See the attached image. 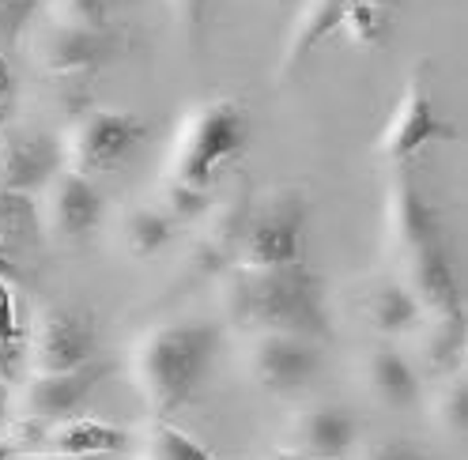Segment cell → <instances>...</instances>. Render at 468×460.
<instances>
[{"label":"cell","mask_w":468,"mask_h":460,"mask_svg":"<svg viewBox=\"0 0 468 460\" xmlns=\"http://www.w3.org/2000/svg\"><path fill=\"white\" fill-rule=\"evenodd\" d=\"M35 204H38L42 238H57V242H80L95 235L106 215V200L99 185L65 166L46 182V189L35 196Z\"/></svg>","instance_id":"obj_10"},{"label":"cell","mask_w":468,"mask_h":460,"mask_svg":"<svg viewBox=\"0 0 468 460\" xmlns=\"http://www.w3.org/2000/svg\"><path fill=\"white\" fill-rule=\"evenodd\" d=\"M344 12H347V0H299V16L291 23V35L280 57V76L299 72L317 46H325L333 35H340Z\"/></svg>","instance_id":"obj_19"},{"label":"cell","mask_w":468,"mask_h":460,"mask_svg":"<svg viewBox=\"0 0 468 460\" xmlns=\"http://www.w3.org/2000/svg\"><path fill=\"white\" fill-rule=\"evenodd\" d=\"M117 57V38L110 31H69V26H46L31 42V61L46 76H91Z\"/></svg>","instance_id":"obj_14"},{"label":"cell","mask_w":468,"mask_h":460,"mask_svg":"<svg viewBox=\"0 0 468 460\" xmlns=\"http://www.w3.org/2000/svg\"><path fill=\"white\" fill-rule=\"evenodd\" d=\"M0 265H5V249H0Z\"/></svg>","instance_id":"obj_39"},{"label":"cell","mask_w":468,"mask_h":460,"mask_svg":"<svg viewBox=\"0 0 468 460\" xmlns=\"http://www.w3.org/2000/svg\"><path fill=\"white\" fill-rule=\"evenodd\" d=\"M397 261H400L397 279L408 287V295L416 298V306L423 313H464L446 238H434L427 246L408 249L404 256H397Z\"/></svg>","instance_id":"obj_15"},{"label":"cell","mask_w":468,"mask_h":460,"mask_svg":"<svg viewBox=\"0 0 468 460\" xmlns=\"http://www.w3.org/2000/svg\"><path fill=\"white\" fill-rule=\"evenodd\" d=\"M57 170H61V148L53 136L12 132L0 140V189L38 196Z\"/></svg>","instance_id":"obj_17"},{"label":"cell","mask_w":468,"mask_h":460,"mask_svg":"<svg viewBox=\"0 0 468 460\" xmlns=\"http://www.w3.org/2000/svg\"><path fill=\"white\" fill-rule=\"evenodd\" d=\"M12 348L16 343H0V378L8 373V362H12Z\"/></svg>","instance_id":"obj_34"},{"label":"cell","mask_w":468,"mask_h":460,"mask_svg":"<svg viewBox=\"0 0 468 460\" xmlns=\"http://www.w3.org/2000/svg\"><path fill=\"white\" fill-rule=\"evenodd\" d=\"M16 456V449H12V442L5 438V434H0V460H12Z\"/></svg>","instance_id":"obj_37"},{"label":"cell","mask_w":468,"mask_h":460,"mask_svg":"<svg viewBox=\"0 0 468 460\" xmlns=\"http://www.w3.org/2000/svg\"><path fill=\"white\" fill-rule=\"evenodd\" d=\"M359 442V419L344 404H303L280 426V445L310 460H347Z\"/></svg>","instance_id":"obj_12"},{"label":"cell","mask_w":468,"mask_h":460,"mask_svg":"<svg viewBox=\"0 0 468 460\" xmlns=\"http://www.w3.org/2000/svg\"><path fill=\"white\" fill-rule=\"evenodd\" d=\"M144 140H148V121L140 113L117 110V106H83L69 118L65 132L57 136V148H61L65 170L95 178L125 166V159Z\"/></svg>","instance_id":"obj_4"},{"label":"cell","mask_w":468,"mask_h":460,"mask_svg":"<svg viewBox=\"0 0 468 460\" xmlns=\"http://www.w3.org/2000/svg\"><path fill=\"white\" fill-rule=\"evenodd\" d=\"M306 219H310V196L299 185H276L250 200V215L234 265L242 268H272L306 261Z\"/></svg>","instance_id":"obj_5"},{"label":"cell","mask_w":468,"mask_h":460,"mask_svg":"<svg viewBox=\"0 0 468 460\" xmlns=\"http://www.w3.org/2000/svg\"><path fill=\"white\" fill-rule=\"evenodd\" d=\"M325 366V348L295 332H250L242 348V370L250 385L272 396H291L317 382Z\"/></svg>","instance_id":"obj_8"},{"label":"cell","mask_w":468,"mask_h":460,"mask_svg":"<svg viewBox=\"0 0 468 460\" xmlns=\"http://www.w3.org/2000/svg\"><path fill=\"white\" fill-rule=\"evenodd\" d=\"M356 309L363 325L382 340L408 336L423 318V309L416 306V298L408 295V287L397 276H370L356 295Z\"/></svg>","instance_id":"obj_18"},{"label":"cell","mask_w":468,"mask_h":460,"mask_svg":"<svg viewBox=\"0 0 468 460\" xmlns=\"http://www.w3.org/2000/svg\"><path fill=\"white\" fill-rule=\"evenodd\" d=\"M223 332L216 321L174 318L144 329L129 351V382L152 419H170L193 404L208 382Z\"/></svg>","instance_id":"obj_2"},{"label":"cell","mask_w":468,"mask_h":460,"mask_svg":"<svg viewBox=\"0 0 468 460\" xmlns=\"http://www.w3.org/2000/svg\"><path fill=\"white\" fill-rule=\"evenodd\" d=\"M8 423H12V385L8 378H0V434H5Z\"/></svg>","instance_id":"obj_33"},{"label":"cell","mask_w":468,"mask_h":460,"mask_svg":"<svg viewBox=\"0 0 468 460\" xmlns=\"http://www.w3.org/2000/svg\"><path fill=\"white\" fill-rule=\"evenodd\" d=\"M155 204H159L174 223H200L204 215L212 212V204H216V189H197V185H182V182L159 178Z\"/></svg>","instance_id":"obj_25"},{"label":"cell","mask_w":468,"mask_h":460,"mask_svg":"<svg viewBox=\"0 0 468 460\" xmlns=\"http://www.w3.org/2000/svg\"><path fill=\"white\" fill-rule=\"evenodd\" d=\"M170 8L174 16H178V23L186 26V35H200V26L204 19H208V8H212V0H170Z\"/></svg>","instance_id":"obj_30"},{"label":"cell","mask_w":468,"mask_h":460,"mask_svg":"<svg viewBox=\"0 0 468 460\" xmlns=\"http://www.w3.org/2000/svg\"><path fill=\"white\" fill-rule=\"evenodd\" d=\"M49 23L69 31H110L113 5L110 0H49Z\"/></svg>","instance_id":"obj_27"},{"label":"cell","mask_w":468,"mask_h":460,"mask_svg":"<svg viewBox=\"0 0 468 460\" xmlns=\"http://www.w3.org/2000/svg\"><path fill=\"white\" fill-rule=\"evenodd\" d=\"M253 121L250 110L234 95L200 99L182 113L178 129L170 140V155L159 178L197 185V189H216V182L227 174L234 159H242L250 148Z\"/></svg>","instance_id":"obj_3"},{"label":"cell","mask_w":468,"mask_h":460,"mask_svg":"<svg viewBox=\"0 0 468 460\" xmlns=\"http://www.w3.org/2000/svg\"><path fill=\"white\" fill-rule=\"evenodd\" d=\"M110 370H113V362L95 359L87 366L61 370V373H31V378L23 382V389L12 396V419L49 426V423L80 415L91 404L95 389L110 378Z\"/></svg>","instance_id":"obj_9"},{"label":"cell","mask_w":468,"mask_h":460,"mask_svg":"<svg viewBox=\"0 0 468 460\" xmlns=\"http://www.w3.org/2000/svg\"><path fill=\"white\" fill-rule=\"evenodd\" d=\"M408 336H416L420 362L438 378L464 370V313H423Z\"/></svg>","instance_id":"obj_20"},{"label":"cell","mask_w":468,"mask_h":460,"mask_svg":"<svg viewBox=\"0 0 468 460\" xmlns=\"http://www.w3.org/2000/svg\"><path fill=\"white\" fill-rule=\"evenodd\" d=\"M12 95H16V79H12L8 61H5V57H0V125H5L8 110H12Z\"/></svg>","instance_id":"obj_32"},{"label":"cell","mask_w":468,"mask_h":460,"mask_svg":"<svg viewBox=\"0 0 468 460\" xmlns=\"http://www.w3.org/2000/svg\"><path fill=\"white\" fill-rule=\"evenodd\" d=\"M223 313L250 332H295L325 343L333 336L325 279L306 261L242 268L234 265L219 276Z\"/></svg>","instance_id":"obj_1"},{"label":"cell","mask_w":468,"mask_h":460,"mask_svg":"<svg viewBox=\"0 0 468 460\" xmlns=\"http://www.w3.org/2000/svg\"><path fill=\"white\" fill-rule=\"evenodd\" d=\"M359 382L370 400H378L389 412H408L423 400V378L416 362L404 351H397L393 343H378L359 362Z\"/></svg>","instance_id":"obj_16"},{"label":"cell","mask_w":468,"mask_h":460,"mask_svg":"<svg viewBox=\"0 0 468 460\" xmlns=\"http://www.w3.org/2000/svg\"><path fill=\"white\" fill-rule=\"evenodd\" d=\"M42 242L38 204L31 193H8L0 189V249H31Z\"/></svg>","instance_id":"obj_23"},{"label":"cell","mask_w":468,"mask_h":460,"mask_svg":"<svg viewBox=\"0 0 468 460\" xmlns=\"http://www.w3.org/2000/svg\"><path fill=\"white\" fill-rule=\"evenodd\" d=\"M110 5H133V0H110Z\"/></svg>","instance_id":"obj_38"},{"label":"cell","mask_w":468,"mask_h":460,"mask_svg":"<svg viewBox=\"0 0 468 460\" xmlns=\"http://www.w3.org/2000/svg\"><path fill=\"white\" fill-rule=\"evenodd\" d=\"M125 456L129 460H219L212 449H204L170 419H148L140 430H133Z\"/></svg>","instance_id":"obj_22"},{"label":"cell","mask_w":468,"mask_h":460,"mask_svg":"<svg viewBox=\"0 0 468 460\" xmlns=\"http://www.w3.org/2000/svg\"><path fill=\"white\" fill-rule=\"evenodd\" d=\"M453 140H461V129L438 113L434 91H431V72L420 61L412 68V76L404 79L393 118L386 121L382 136L374 143V155L382 162L404 166L416 152H423L427 143H453Z\"/></svg>","instance_id":"obj_7"},{"label":"cell","mask_w":468,"mask_h":460,"mask_svg":"<svg viewBox=\"0 0 468 460\" xmlns=\"http://www.w3.org/2000/svg\"><path fill=\"white\" fill-rule=\"evenodd\" d=\"M340 31L351 46H367V49L386 46L389 35H393V12L374 8V5H359V0H347Z\"/></svg>","instance_id":"obj_26"},{"label":"cell","mask_w":468,"mask_h":460,"mask_svg":"<svg viewBox=\"0 0 468 460\" xmlns=\"http://www.w3.org/2000/svg\"><path fill=\"white\" fill-rule=\"evenodd\" d=\"M174 230H178V223L155 200H144V204H129L117 215V246L129 261H152L174 242Z\"/></svg>","instance_id":"obj_21"},{"label":"cell","mask_w":468,"mask_h":460,"mask_svg":"<svg viewBox=\"0 0 468 460\" xmlns=\"http://www.w3.org/2000/svg\"><path fill=\"white\" fill-rule=\"evenodd\" d=\"M0 343H23L19 325H16V298L5 279H0Z\"/></svg>","instance_id":"obj_31"},{"label":"cell","mask_w":468,"mask_h":460,"mask_svg":"<svg viewBox=\"0 0 468 460\" xmlns=\"http://www.w3.org/2000/svg\"><path fill=\"white\" fill-rule=\"evenodd\" d=\"M442 238V208L416 185L412 170L397 166L386 193V246L393 256Z\"/></svg>","instance_id":"obj_13"},{"label":"cell","mask_w":468,"mask_h":460,"mask_svg":"<svg viewBox=\"0 0 468 460\" xmlns=\"http://www.w3.org/2000/svg\"><path fill=\"white\" fill-rule=\"evenodd\" d=\"M359 5H374V8H386V12H397L404 0H359Z\"/></svg>","instance_id":"obj_35"},{"label":"cell","mask_w":468,"mask_h":460,"mask_svg":"<svg viewBox=\"0 0 468 460\" xmlns=\"http://www.w3.org/2000/svg\"><path fill=\"white\" fill-rule=\"evenodd\" d=\"M42 0H0V38H19L35 23Z\"/></svg>","instance_id":"obj_29"},{"label":"cell","mask_w":468,"mask_h":460,"mask_svg":"<svg viewBox=\"0 0 468 460\" xmlns=\"http://www.w3.org/2000/svg\"><path fill=\"white\" fill-rule=\"evenodd\" d=\"M5 438L12 442L16 456H31V460H106V456H125L129 449V430L83 415L49 426L12 419L5 426Z\"/></svg>","instance_id":"obj_6"},{"label":"cell","mask_w":468,"mask_h":460,"mask_svg":"<svg viewBox=\"0 0 468 460\" xmlns=\"http://www.w3.org/2000/svg\"><path fill=\"white\" fill-rule=\"evenodd\" d=\"M431 423L442 430L446 438H461L468 430V385L464 370L442 373L431 389Z\"/></svg>","instance_id":"obj_24"},{"label":"cell","mask_w":468,"mask_h":460,"mask_svg":"<svg viewBox=\"0 0 468 460\" xmlns=\"http://www.w3.org/2000/svg\"><path fill=\"white\" fill-rule=\"evenodd\" d=\"M265 460H310V456H299V453H287V449H272Z\"/></svg>","instance_id":"obj_36"},{"label":"cell","mask_w":468,"mask_h":460,"mask_svg":"<svg viewBox=\"0 0 468 460\" xmlns=\"http://www.w3.org/2000/svg\"><path fill=\"white\" fill-rule=\"evenodd\" d=\"M347 460H431V453L408 438H370V442H356Z\"/></svg>","instance_id":"obj_28"},{"label":"cell","mask_w":468,"mask_h":460,"mask_svg":"<svg viewBox=\"0 0 468 460\" xmlns=\"http://www.w3.org/2000/svg\"><path fill=\"white\" fill-rule=\"evenodd\" d=\"M31 373H61L99 359L95 321L80 309H46L38 313L35 329L23 336Z\"/></svg>","instance_id":"obj_11"}]
</instances>
